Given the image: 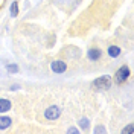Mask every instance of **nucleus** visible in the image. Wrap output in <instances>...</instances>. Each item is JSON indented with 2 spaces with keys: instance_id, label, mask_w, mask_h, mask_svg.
Returning <instances> with one entry per match:
<instances>
[{
  "instance_id": "nucleus-3",
  "label": "nucleus",
  "mask_w": 134,
  "mask_h": 134,
  "mask_svg": "<svg viewBox=\"0 0 134 134\" xmlns=\"http://www.w3.org/2000/svg\"><path fill=\"white\" fill-rule=\"evenodd\" d=\"M61 113H63L61 107H58V105H49L47 108L44 110L43 114H44L46 120H58L61 117Z\"/></svg>"
},
{
  "instance_id": "nucleus-2",
  "label": "nucleus",
  "mask_w": 134,
  "mask_h": 134,
  "mask_svg": "<svg viewBox=\"0 0 134 134\" xmlns=\"http://www.w3.org/2000/svg\"><path fill=\"white\" fill-rule=\"evenodd\" d=\"M130 75H131V69H130V66L124 64V66L119 67L117 72L114 73V82L119 84V85H122V84H125L126 81H128Z\"/></svg>"
},
{
  "instance_id": "nucleus-14",
  "label": "nucleus",
  "mask_w": 134,
  "mask_h": 134,
  "mask_svg": "<svg viewBox=\"0 0 134 134\" xmlns=\"http://www.w3.org/2000/svg\"><path fill=\"white\" fill-rule=\"evenodd\" d=\"M93 131H94V133L98 134V133H105L107 130H105V126H102V125H98L96 128H94V130H93Z\"/></svg>"
},
{
  "instance_id": "nucleus-15",
  "label": "nucleus",
  "mask_w": 134,
  "mask_h": 134,
  "mask_svg": "<svg viewBox=\"0 0 134 134\" xmlns=\"http://www.w3.org/2000/svg\"><path fill=\"white\" fill-rule=\"evenodd\" d=\"M18 88H20L18 85H11V87H9V90H11V92H14V90H18Z\"/></svg>"
},
{
  "instance_id": "nucleus-4",
  "label": "nucleus",
  "mask_w": 134,
  "mask_h": 134,
  "mask_svg": "<svg viewBox=\"0 0 134 134\" xmlns=\"http://www.w3.org/2000/svg\"><path fill=\"white\" fill-rule=\"evenodd\" d=\"M50 70L55 73V75H61L67 70V63L64 59H53L50 63Z\"/></svg>"
},
{
  "instance_id": "nucleus-7",
  "label": "nucleus",
  "mask_w": 134,
  "mask_h": 134,
  "mask_svg": "<svg viewBox=\"0 0 134 134\" xmlns=\"http://www.w3.org/2000/svg\"><path fill=\"white\" fill-rule=\"evenodd\" d=\"M11 108H12V102L8 98H0V114L11 111Z\"/></svg>"
},
{
  "instance_id": "nucleus-13",
  "label": "nucleus",
  "mask_w": 134,
  "mask_h": 134,
  "mask_svg": "<svg viewBox=\"0 0 134 134\" xmlns=\"http://www.w3.org/2000/svg\"><path fill=\"white\" fill-rule=\"evenodd\" d=\"M67 133L69 134H78L79 133V128H76V126H70V128H67Z\"/></svg>"
},
{
  "instance_id": "nucleus-12",
  "label": "nucleus",
  "mask_w": 134,
  "mask_h": 134,
  "mask_svg": "<svg viewBox=\"0 0 134 134\" xmlns=\"http://www.w3.org/2000/svg\"><path fill=\"white\" fill-rule=\"evenodd\" d=\"M122 133L125 134V133H128V134H134V125L133 124H128V125L122 130Z\"/></svg>"
},
{
  "instance_id": "nucleus-9",
  "label": "nucleus",
  "mask_w": 134,
  "mask_h": 134,
  "mask_svg": "<svg viewBox=\"0 0 134 134\" xmlns=\"http://www.w3.org/2000/svg\"><path fill=\"white\" fill-rule=\"evenodd\" d=\"M5 69H6V72H8V73H11V75L18 73V70H20V67L17 66L15 63H9V64H6V66H5Z\"/></svg>"
},
{
  "instance_id": "nucleus-8",
  "label": "nucleus",
  "mask_w": 134,
  "mask_h": 134,
  "mask_svg": "<svg viewBox=\"0 0 134 134\" xmlns=\"http://www.w3.org/2000/svg\"><path fill=\"white\" fill-rule=\"evenodd\" d=\"M11 125H12V117L2 114V116H0V130H2V131H3V130H8Z\"/></svg>"
},
{
  "instance_id": "nucleus-1",
  "label": "nucleus",
  "mask_w": 134,
  "mask_h": 134,
  "mask_svg": "<svg viewBox=\"0 0 134 134\" xmlns=\"http://www.w3.org/2000/svg\"><path fill=\"white\" fill-rule=\"evenodd\" d=\"M111 85H113V79L110 75H102L92 81V88L96 92H107L111 88Z\"/></svg>"
},
{
  "instance_id": "nucleus-10",
  "label": "nucleus",
  "mask_w": 134,
  "mask_h": 134,
  "mask_svg": "<svg viewBox=\"0 0 134 134\" xmlns=\"http://www.w3.org/2000/svg\"><path fill=\"white\" fill-rule=\"evenodd\" d=\"M9 14H11V17L18 15V2H17V0H14V2L11 3V6H9Z\"/></svg>"
},
{
  "instance_id": "nucleus-5",
  "label": "nucleus",
  "mask_w": 134,
  "mask_h": 134,
  "mask_svg": "<svg viewBox=\"0 0 134 134\" xmlns=\"http://www.w3.org/2000/svg\"><path fill=\"white\" fill-rule=\"evenodd\" d=\"M102 49L100 47H90V49L87 50V59L88 61H92V63H96V61H99L102 58Z\"/></svg>"
},
{
  "instance_id": "nucleus-11",
  "label": "nucleus",
  "mask_w": 134,
  "mask_h": 134,
  "mask_svg": "<svg viewBox=\"0 0 134 134\" xmlns=\"http://www.w3.org/2000/svg\"><path fill=\"white\" fill-rule=\"evenodd\" d=\"M78 124H79V128H81V130H84V131H85V130H88V126H90V120H88L87 117H81Z\"/></svg>"
},
{
  "instance_id": "nucleus-6",
  "label": "nucleus",
  "mask_w": 134,
  "mask_h": 134,
  "mask_svg": "<svg viewBox=\"0 0 134 134\" xmlns=\"http://www.w3.org/2000/svg\"><path fill=\"white\" fill-rule=\"evenodd\" d=\"M107 55L110 58H117L122 55V47L120 46H116V44H110L107 47Z\"/></svg>"
}]
</instances>
